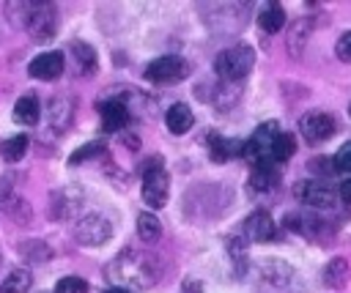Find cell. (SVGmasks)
Returning <instances> with one entry per match:
<instances>
[{
  "instance_id": "obj_14",
  "label": "cell",
  "mask_w": 351,
  "mask_h": 293,
  "mask_svg": "<svg viewBox=\"0 0 351 293\" xmlns=\"http://www.w3.org/2000/svg\"><path fill=\"white\" fill-rule=\"evenodd\" d=\"M165 123H167V131L170 134H186L195 123V115L186 104H173L167 112H165Z\"/></svg>"
},
{
  "instance_id": "obj_16",
  "label": "cell",
  "mask_w": 351,
  "mask_h": 293,
  "mask_svg": "<svg viewBox=\"0 0 351 293\" xmlns=\"http://www.w3.org/2000/svg\"><path fill=\"white\" fill-rule=\"evenodd\" d=\"M208 151H211V159H214V162H228L230 156H241L244 142H239V140H225V137H219V134H211V137H208Z\"/></svg>"
},
{
  "instance_id": "obj_7",
  "label": "cell",
  "mask_w": 351,
  "mask_h": 293,
  "mask_svg": "<svg viewBox=\"0 0 351 293\" xmlns=\"http://www.w3.org/2000/svg\"><path fill=\"white\" fill-rule=\"evenodd\" d=\"M299 131L307 142H324L337 131V120L324 110H310L299 118Z\"/></svg>"
},
{
  "instance_id": "obj_11",
  "label": "cell",
  "mask_w": 351,
  "mask_h": 293,
  "mask_svg": "<svg viewBox=\"0 0 351 293\" xmlns=\"http://www.w3.org/2000/svg\"><path fill=\"white\" fill-rule=\"evenodd\" d=\"M63 68H66L63 52H41L27 66L30 77H36V79H58L63 74Z\"/></svg>"
},
{
  "instance_id": "obj_3",
  "label": "cell",
  "mask_w": 351,
  "mask_h": 293,
  "mask_svg": "<svg viewBox=\"0 0 351 293\" xmlns=\"http://www.w3.org/2000/svg\"><path fill=\"white\" fill-rule=\"evenodd\" d=\"M170 194V178L162 170V156H154L145 162L143 170V200L148 208H162Z\"/></svg>"
},
{
  "instance_id": "obj_1",
  "label": "cell",
  "mask_w": 351,
  "mask_h": 293,
  "mask_svg": "<svg viewBox=\"0 0 351 293\" xmlns=\"http://www.w3.org/2000/svg\"><path fill=\"white\" fill-rule=\"evenodd\" d=\"M104 277L137 290H148L159 282V263L154 260V255L148 252H137V249H123L112 263L104 266Z\"/></svg>"
},
{
  "instance_id": "obj_4",
  "label": "cell",
  "mask_w": 351,
  "mask_h": 293,
  "mask_svg": "<svg viewBox=\"0 0 351 293\" xmlns=\"http://www.w3.org/2000/svg\"><path fill=\"white\" fill-rule=\"evenodd\" d=\"M280 131H282V129H280L277 120L261 123V126L252 131V137L244 142L241 156H244L247 162H252V164H258V162H263V159H271V145H274V140H277Z\"/></svg>"
},
{
  "instance_id": "obj_23",
  "label": "cell",
  "mask_w": 351,
  "mask_h": 293,
  "mask_svg": "<svg viewBox=\"0 0 351 293\" xmlns=\"http://www.w3.org/2000/svg\"><path fill=\"white\" fill-rule=\"evenodd\" d=\"M27 145H30V140H27L25 134L8 137V140L0 142V156H3L8 164H14V162H19V159L27 153Z\"/></svg>"
},
{
  "instance_id": "obj_10",
  "label": "cell",
  "mask_w": 351,
  "mask_h": 293,
  "mask_svg": "<svg viewBox=\"0 0 351 293\" xmlns=\"http://www.w3.org/2000/svg\"><path fill=\"white\" fill-rule=\"evenodd\" d=\"M277 235V225L274 219L269 216V211H252L247 219H244V238L252 241V244H266V241H274Z\"/></svg>"
},
{
  "instance_id": "obj_24",
  "label": "cell",
  "mask_w": 351,
  "mask_h": 293,
  "mask_svg": "<svg viewBox=\"0 0 351 293\" xmlns=\"http://www.w3.org/2000/svg\"><path fill=\"white\" fill-rule=\"evenodd\" d=\"M293 151H296V137L291 131H280L277 140H274V145H271V162L274 164L277 162H288L293 156Z\"/></svg>"
},
{
  "instance_id": "obj_27",
  "label": "cell",
  "mask_w": 351,
  "mask_h": 293,
  "mask_svg": "<svg viewBox=\"0 0 351 293\" xmlns=\"http://www.w3.org/2000/svg\"><path fill=\"white\" fill-rule=\"evenodd\" d=\"M55 293H88V282L82 279V277H63V279H58V285H55Z\"/></svg>"
},
{
  "instance_id": "obj_22",
  "label": "cell",
  "mask_w": 351,
  "mask_h": 293,
  "mask_svg": "<svg viewBox=\"0 0 351 293\" xmlns=\"http://www.w3.org/2000/svg\"><path fill=\"white\" fill-rule=\"evenodd\" d=\"M69 52L74 55V60L80 66V74H93L96 71V52H93V47H88L85 41H71Z\"/></svg>"
},
{
  "instance_id": "obj_30",
  "label": "cell",
  "mask_w": 351,
  "mask_h": 293,
  "mask_svg": "<svg viewBox=\"0 0 351 293\" xmlns=\"http://www.w3.org/2000/svg\"><path fill=\"white\" fill-rule=\"evenodd\" d=\"M335 167H337V173H340V170L351 173V140H348L346 145H340V151L335 153Z\"/></svg>"
},
{
  "instance_id": "obj_25",
  "label": "cell",
  "mask_w": 351,
  "mask_h": 293,
  "mask_svg": "<svg viewBox=\"0 0 351 293\" xmlns=\"http://www.w3.org/2000/svg\"><path fill=\"white\" fill-rule=\"evenodd\" d=\"M19 252H22L30 263H44V260H49V246H47L44 241H25V244L19 246Z\"/></svg>"
},
{
  "instance_id": "obj_32",
  "label": "cell",
  "mask_w": 351,
  "mask_h": 293,
  "mask_svg": "<svg viewBox=\"0 0 351 293\" xmlns=\"http://www.w3.org/2000/svg\"><path fill=\"white\" fill-rule=\"evenodd\" d=\"M337 194H340V200H346V203H351V178L340 183V189H337Z\"/></svg>"
},
{
  "instance_id": "obj_28",
  "label": "cell",
  "mask_w": 351,
  "mask_h": 293,
  "mask_svg": "<svg viewBox=\"0 0 351 293\" xmlns=\"http://www.w3.org/2000/svg\"><path fill=\"white\" fill-rule=\"evenodd\" d=\"M8 216L14 219V222H30V205L22 200V197H14L11 203H8Z\"/></svg>"
},
{
  "instance_id": "obj_31",
  "label": "cell",
  "mask_w": 351,
  "mask_h": 293,
  "mask_svg": "<svg viewBox=\"0 0 351 293\" xmlns=\"http://www.w3.org/2000/svg\"><path fill=\"white\" fill-rule=\"evenodd\" d=\"M335 55H337L340 60L351 63V30H346V33L337 38V44H335Z\"/></svg>"
},
{
  "instance_id": "obj_9",
  "label": "cell",
  "mask_w": 351,
  "mask_h": 293,
  "mask_svg": "<svg viewBox=\"0 0 351 293\" xmlns=\"http://www.w3.org/2000/svg\"><path fill=\"white\" fill-rule=\"evenodd\" d=\"M293 194H296L304 205H310V208H332L335 200H337V194H335L324 181H318V178L299 181V183L293 186Z\"/></svg>"
},
{
  "instance_id": "obj_29",
  "label": "cell",
  "mask_w": 351,
  "mask_h": 293,
  "mask_svg": "<svg viewBox=\"0 0 351 293\" xmlns=\"http://www.w3.org/2000/svg\"><path fill=\"white\" fill-rule=\"evenodd\" d=\"M104 148H101V142H88V145H82V148H77L71 156H69V162L71 164H80V162H85V159H93V156H99Z\"/></svg>"
},
{
  "instance_id": "obj_34",
  "label": "cell",
  "mask_w": 351,
  "mask_h": 293,
  "mask_svg": "<svg viewBox=\"0 0 351 293\" xmlns=\"http://www.w3.org/2000/svg\"><path fill=\"white\" fill-rule=\"evenodd\" d=\"M123 142H126V148H132V151H137V148H140V140H137L134 134H126V137H123Z\"/></svg>"
},
{
  "instance_id": "obj_6",
  "label": "cell",
  "mask_w": 351,
  "mask_h": 293,
  "mask_svg": "<svg viewBox=\"0 0 351 293\" xmlns=\"http://www.w3.org/2000/svg\"><path fill=\"white\" fill-rule=\"evenodd\" d=\"M186 74H189V66H186L184 58H178V55H162V58H156V60L145 68L143 77H145L148 82L165 85V82H181Z\"/></svg>"
},
{
  "instance_id": "obj_21",
  "label": "cell",
  "mask_w": 351,
  "mask_h": 293,
  "mask_svg": "<svg viewBox=\"0 0 351 293\" xmlns=\"http://www.w3.org/2000/svg\"><path fill=\"white\" fill-rule=\"evenodd\" d=\"M30 288H33V277L27 268H14L0 282V293H30Z\"/></svg>"
},
{
  "instance_id": "obj_13",
  "label": "cell",
  "mask_w": 351,
  "mask_h": 293,
  "mask_svg": "<svg viewBox=\"0 0 351 293\" xmlns=\"http://www.w3.org/2000/svg\"><path fill=\"white\" fill-rule=\"evenodd\" d=\"M280 183V170L274 167L271 159H263L258 164H252V173H250V186L258 189V192H269Z\"/></svg>"
},
{
  "instance_id": "obj_17",
  "label": "cell",
  "mask_w": 351,
  "mask_h": 293,
  "mask_svg": "<svg viewBox=\"0 0 351 293\" xmlns=\"http://www.w3.org/2000/svg\"><path fill=\"white\" fill-rule=\"evenodd\" d=\"M310 30H313V19H299V22H293V25H291L285 44H288V52H291L293 58H299V55H302V49H304V44H307V38H310Z\"/></svg>"
},
{
  "instance_id": "obj_26",
  "label": "cell",
  "mask_w": 351,
  "mask_h": 293,
  "mask_svg": "<svg viewBox=\"0 0 351 293\" xmlns=\"http://www.w3.org/2000/svg\"><path fill=\"white\" fill-rule=\"evenodd\" d=\"M307 167H310L315 175H324V178H332V175H337L335 159H329V156H313V159L307 162Z\"/></svg>"
},
{
  "instance_id": "obj_8",
  "label": "cell",
  "mask_w": 351,
  "mask_h": 293,
  "mask_svg": "<svg viewBox=\"0 0 351 293\" xmlns=\"http://www.w3.org/2000/svg\"><path fill=\"white\" fill-rule=\"evenodd\" d=\"M110 235H112V225L101 214H88L74 227V238L80 246H101Z\"/></svg>"
},
{
  "instance_id": "obj_35",
  "label": "cell",
  "mask_w": 351,
  "mask_h": 293,
  "mask_svg": "<svg viewBox=\"0 0 351 293\" xmlns=\"http://www.w3.org/2000/svg\"><path fill=\"white\" fill-rule=\"evenodd\" d=\"M104 293H132V290H126V288H118V285H115V288H107Z\"/></svg>"
},
{
  "instance_id": "obj_15",
  "label": "cell",
  "mask_w": 351,
  "mask_h": 293,
  "mask_svg": "<svg viewBox=\"0 0 351 293\" xmlns=\"http://www.w3.org/2000/svg\"><path fill=\"white\" fill-rule=\"evenodd\" d=\"M348 277H351V266L346 257H332L324 268V285L332 288V290H340L348 285Z\"/></svg>"
},
{
  "instance_id": "obj_18",
  "label": "cell",
  "mask_w": 351,
  "mask_h": 293,
  "mask_svg": "<svg viewBox=\"0 0 351 293\" xmlns=\"http://www.w3.org/2000/svg\"><path fill=\"white\" fill-rule=\"evenodd\" d=\"M41 118V104L36 96H22L16 104H14V120L16 123H25V126H36Z\"/></svg>"
},
{
  "instance_id": "obj_36",
  "label": "cell",
  "mask_w": 351,
  "mask_h": 293,
  "mask_svg": "<svg viewBox=\"0 0 351 293\" xmlns=\"http://www.w3.org/2000/svg\"><path fill=\"white\" fill-rule=\"evenodd\" d=\"M348 112H351V107H348Z\"/></svg>"
},
{
  "instance_id": "obj_2",
  "label": "cell",
  "mask_w": 351,
  "mask_h": 293,
  "mask_svg": "<svg viewBox=\"0 0 351 293\" xmlns=\"http://www.w3.org/2000/svg\"><path fill=\"white\" fill-rule=\"evenodd\" d=\"M255 66V49L250 44H233L214 58V71L222 82H241Z\"/></svg>"
},
{
  "instance_id": "obj_33",
  "label": "cell",
  "mask_w": 351,
  "mask_h": 293,
  "mask_svg": "<svg viewBox=\"0 0 351 293\" xmlns=\"http://www.w3.org/2000/svg\"><path fill=\"white\" fill-rule=\"evenodd\" d=\"M184 293H203V285L197 279H186L184 282Z\"/></svg>"
},
{
  "instance_id": "obj_19",
  "label": "cell",
  "mask_w": 351,
  "mask_h": 293,
  "mask_svg": "<svg viewBox=\"0 0 351 293\" xmlns=\"http://www.w3.org/2000/svg\"><path fill=\"white\" fill-rule=\"evenodd\" d=\"M137 235L145 244H154V241L162 238V222H159V216L154 211H143L137 216Z\"/></svg>"
},
{
  "instance_id": "obj_20",
  "label": "cell",
  "mask_w": 351,
  "mask_h": 293,
  "mask_svg": "<svg viewBox=\"0 0 351 293\" xmlns=\"http://www.w3.org/2000/svg\"><path fill=\"white\" fill-rule=\"evenodd\" d=\"M258 25H261V30H266V33L282 30V25H285V8H282L280 3H269V5L258 14Z\"/></svg>"
},
{
  "instance_id": "obj_12",
  "label": "cell",
  "mask_w": 351,
  "mask_h": 293,
  "mask_svg": "<svg viewBox=\"0 0 351 293\" xmlns=\"http://www.w3.org/2000/svg\"><path fill=\"white\" fill-rule=\"evenodd\" d=\"M101 112V123L107 131H121L126 123H129V107L121 101V99H110L99 107Z\"/></svg>"
},
{
  "instance_id": "obj_5",
  "label": "cell",
  "mask_w": 351,
  "mask_h": 293,
  "mask_svg": "<svg viewBox=\"0 0 351 293\" xmlns=\"http://www.w3.org/2000/svg\"><path fill=\"white\" fill-rule=\"evenodd\" d=\"M25 27L33 33V38L44 41V38H52L55 30H58V14L49 3H25Z\"/></svg>"
}]
</instances>
